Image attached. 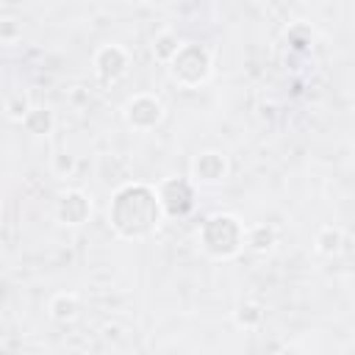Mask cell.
Returning <instances> with one entry per match:
<instances>
[{
  "mask_svg": "<svg viewBox=\"0 0 355 355\" xmlns=\"http://www.w3.org/2000/svg\"><path fill=\"white\" fill-rule=\"evenodd\" d=\"M92 67H94V72H97L100 80L114 83V80H119V78L128 72L130 55H128V50L119 47V44H103V47L94 53Z\"/></svg>",
  "mask_w": 355,
  "mask_h": 355,
  "instance_id": "cell-6",
  "label": "cell"
},
{
  "mask_svg": "<svg viewBox=\"0 0 355 355\" xmlns=\"http://www.w3.org/2000/svg\"><path fill=\"white\" fill-rule=\"evenodd\" d=\"M180 47H183V42H180L172 31H164V33H158V36L153 39V53H155V58H158L161 64H166V67H169V61L178 55Z\"/></svg>",
  "mask_w": 355,
  "mask_h": 355,
  "instance_id": "cell-11",
  "label": "cell"
},
{
  "mask_svg": "<svg viewBox=\"0 0 355 355\" xmlns=\"http://www.w3.org/2000/svg\"><path fill=\"white\" fill-rule=\"evenodd\" d=\"M89 214H92V200L83 191H64L55 202V216L61 225L78 227L89 219Z\"/></svg>",
  "mask_w": 355,
  "mask_h": 355,
  "instance_id": "cell-8",
  "label": "cell"
},
{
  "mask_svg": "<svg viewBox=\"0 0 355 355\" xmlns=\"http://www.w3.org/2000/svg\"><path fill=\"white\" fill-rule=\"evenodd\" d=\"M161 119H164V105L153 94H136L125 103V122L133 130H141V133L153 130Z\"/></svg>",
  "mask_w": 355,
  "mask_h": 355,
  "instance_id": "cell-5",
  "label": "cell"
},
{
  "mask_svg": "<svg viewBox=\"0 0 355 355\" xmlns=\"http://www.w3.org/2000/svg\"><path fill=\"white\" fill-rule=\"evenodd\" d=\"M47 311H50V316H53L55 322H72V319L78 316V311H80V302H78L75 294L61 291V294H55V297L50 300Z\"/></svg>",
  "mask_w": 355,
  "mask_h": 355,
  "instance_id": "cell-10",
  "label": "cell"
},
{
  "mask_svg": "<svg viewBox=\"0 0 355 355\" xmlns=\"http://www.w3.org/2000/svg\"><path fill=\"white\" fill-rule=\"evenodd\" d=\"M275 241H277V236H275L272 225H252L244 233V247H250L252 252H269L275 247Z\"/></svg>",
  "mask_w": 355,
  "mask_h": 355,
  "instance_id": "cell-9",
  "label": "cell"
},
{
  "mask_svg": "<svg viewBox=\"0 0 355 355\" xmlns=\"http://www.w3.org/2000/svg\"><path fill=\"white\" fill-rule=\"evenodd\" d=\"M233 319H236L239 327L252 330V327H258V324L263 322V308H261L258 302H241V305L233 311Z\"/></svg>",
  "mask_w": 355,
  "mask_h": 355,
  "instance_id": "cell-13",
  "label": "cell"
},
{
  "mask_svg": "<svg viewBox=\"0 0 355 355\" xmlns=\"http://www.w3.org/2000/svg\"><path fill=\"white\" fill-rule=\"evenodd\" d=\"M311 39H313V33H311V28H308L305 22H294V25L288 28V33H286V42H288L291 50H297V53L308 50Z\"/></svg>",
  "mask_w": 355,
  "mask_h": 355,
  "instance_id": "cell-16",
  "label": "cell"
},
{
  "mask_svg": "<svg viewBox=\"0 0 355 355\" xmlns=\"http://www.w3.org/2000/svg\"><path fill=\"white\" fill-rule=\"evenodd\" d=\"M50 169H53L55 178H69V175L75 172V155H69V153H58V155H53Z\"/></svg>",
  "mask_w": 355,
  "mask_h": 355,
  "instance_id": "cell-17",
  "label": "cell"
},
{
  "mask_svg": "<svg viewBox=\"0 0 355 355\" xmlns=\"http://www.w3.org/2000/svg\"><path fill=\"white\" fill-rule=\"evenodd\" d=\"M158 202L166 216H186L194 208V189L186 178H169L158 186Z\"/></svg>",
  "mask_w": 355,
  "mask_h": 355,
  "instance_id": "cell-4",
  "label": "cell"
},
{
  "mask_svg": "<svg viewBox=\"0 0 355 355\" xmlns=\"http://www.w3.org/2000/svg\"><path fill=\"white\" fill-rule=\"evenodd\" d=\"M31 103H28V97L22 94V92H17V94H11L8 100H6V116L11 119V122H25V116L31 114Z\"/></svg>",
  "mask_w": 355,
  "mask_h": 355,
  "instance_id": "cell-15",
  "label": "cell"
},
{
  "mask_svg": "<svg viewBox=\"0 0 355 355\" xmlns=\"http://www.w3.org/2000/svg\"><path fill=\"white\" fill-rule=\"evenodd\" d=\"M341 230L338 227H322L319 233H316V250L322 252V255H336L338 250H341Z\"/></svg>",
  "mask_w": 355,
  "mask_h": 355,
  "instance_id": "cell-14",
  "label": "cell"
},
{
  "mask_svg": "<svg viewBox=\"0 0 355 355\" xmlns=\"http://www.w3.org/2000/svg\"><path fill=\"white\" fill-rule=\"evenodd\" d=\"M211 75V53L197 42H183L178 55L169 61V78L186 89L205 83Z\"/></svg>",
  "mask_w": 355,
  "mask_h": 355,
  "instance_id": "cell-3",
  "label": "cell"
},
{
  "mask_svg": "<svg viewBox=\"0 0 355 355\" xmlns=\"http://www.w3.org/2000/svg\"><path fill=\"white\" fill-rule=\"evenodd\" d=\"M161 216L164 211L158 202V189L144 183H128L116 189L108 205L111 227L122 239H147L158 227Z\"/></svg>",
  "mask_w": 355,
  "mask_h": 355,
  "instance_id": "cell-1",
  "label": "cell"
},
{
  "mask_svg": "<svg viewBox=\"0 0 355 355\" xmlns=\"http://www.w3.org/2000/svg\"><path fill=\"white\" fill-rule=\"evenodd\" d=\"M191 178L202 186H214V183H222L227 178V158L216 150H208V153H200L194 161H191Z\"/></svg>",
  "mask_w": 355,
  "mask_h": 355,
  "instance_id": "cell-7",
  "label": "cell"
},
{
  "mask_svg": "<svg viewBox=\"0 0 355 355\" xmlns=\"http://www.w3.org/2000/svg\"><path fill=\"white\" fill-rule=\"evenodd\" d=\"M244 227L230 214H214L200 225V247L211 258H233L244 247Z\"/></svg>",
  "mask_w": 355,
  "mask_h": 355,
  "instance_id": "cell-2",
  "label": "cell"
},
{
  "mask_svg": "<svg viewBox=\"0 0 355 355\" xmlns=\"http://www.w3.org/2000/svg\"><path fill=\"white\" fill-rule=\"evenodd\" d=\"M53 125H55V119H53V111H47V108H31V114L22 122V128L31 136H47L53 130Z\"/></svg>",
  "mask_w": 355,
  "mask_h": 355,
  "instance_id": "cell-12",
  "label": "cell"
}]
</instances>
